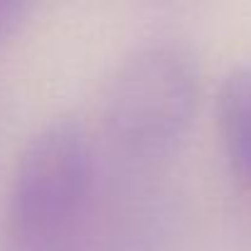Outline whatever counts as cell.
I'll return each instance as SVG.
<instances>
[{"instance_id": "obj_1", "label": "cell", "mask_w": 251, "mask_h": 251, "mask_svg": "<svg viewBox=\"0 0 251 251\" xmlns=\"http://www.w3.org/2000/svg\"><path fill=\"white\" fill-rule=\"evenodd\" d=\"M96 155L84 123L54 118L20 148L0 209V251H79L89 241Z\"/></svg>"}, {"instance_id": "obj_2", "label": "cell", "mask_w": 251, "mask_h": 251, "mask_svg": "<svg viewBox=\"0 0 251 251\" xmlns=\"http://www.w3.org/2000/svg\"><path fill=\"white\" fill-rule=\"evenodd\" d=\"M195 52L177 37H151L113 69L103 91V128L136 160H160L180 148L200 103Z\"/></svg>"}, {"instance_id": "obj_3", "label": "cell", "mask_w": 251, "mask_h": 251, "mask_svg": "<svg viewBox=\"0 0 251 251\" xmlns=\"http://www.w3.org/2000/svg\"><path fill=\"white\" fill-rule=\"evenodd\" d=\"M217 128L229 173L251 187V67H231L217 89Z\"/></svg>"}, {"instance_id": "obj_4", "label": "cell", "mask_w": 251, "mask_h": 251, "mask_svg": "<svg viewBox=\"0 0 251 251\" xmlns=\"http://www.w3.org/2000/svg\"><path fill=\"white\" fill-rule=\"evenodd\" d=\"M27 3L25 0H0V37H5L25 15Z\"/></svg>"}, {"instance_id": "obj_5", "label": "cell", "mask_w": 251, "mask_h": 251, "mask_svg": "<svg viewBox=\"0 0 251 251\" xmlns=\"http://www.w3.org/2000/svg\"><path fill=\"white\" fill-rule=\"evenodd\" d=\"M79 251H99V249H96V246L91 244V239H89V241H86V244H84V246H81Z\"/></svg>"}]
</instances>
